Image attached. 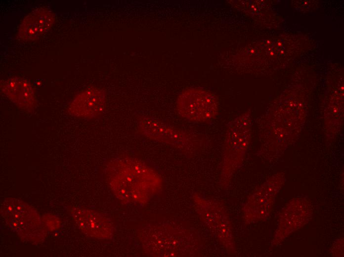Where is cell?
I'll return each mask as SVG.
<instances>
[{
	"label": "cell",
	"mask_w": 344,
	"mask_h": 257,
	"mask_svg": "<svg viewBox=\"0 0 344 257\" xmlns=\"http://www.w3.org/2000/svg\"><path fill=\"white\" fill-rule=\"evenodd\" d=\"M105 173L111 189L125 204H145L163 188L162 178L157 171L132 157L122 156L111 160Z\"/></svg>",
	"instance_id": "cell-1"
},
{
	"label": "cell",
	"mask_w": 344,
	"mask_h": 257,
	"mask_svg": "<svg viewBox=\"0 0 344 257\" xmlns=\"http://www.w3.org/2000/svg\"><path fill=\"white\" fill-rule=\"evenodd\" d=\"M138 237L146 254L151 257H198L202 243L194 229L174 223L144 225Z\"/></svg>",
	"instance_id": "cell-2"
},
{
	"label": "cell",
	"mask_w": 344,
	"mask_h": 257,
	"mask_svg": "<svg viewBox=\"0 0 344 257\" xmlns=\"http://www.w3.org/2000/svg\"><path fill=\"white\" fill-rule=\"evenodd\" d=\"M0 213L9 229L21 239L38 243L45 238L46 230L40 214L25 202L5 198L1 203Z\"/></svg>",
	"instance_id": "cell-3"
},
{
	"label": "cell",
	"mask_w": 344,
	"mask_h": 257,
	"mask_svg": "<svg viewBox=\"0 0 344 257\" xmlns=\"http://www.w3.org/2000/svg\"><path fill=\"white\" fill-rule=\"evenodd\" d=\"M250 121L245 116L228 125L223 147L219 184L226 188L241 166L250 141Z\"/></svg>",
	"instance_id": "cell-4"
},
{
	"label": "cell",
	"mask_w": 344,
	"mask_h": 257,
	"mask_svg": "<svg viewBox=\"0 0 344 257\" xmlns=\"http://www.w3.org/2000/svg\"><path fill=\"white\" fill-rule=\"evenodd\" d=\"M194 209L203 224L210 230L229 254L235 252L232 224L224 206L219 202L194 193L192 196Z\"/></svg>",
	"instance_id": "cell-5"
},
{
	"label": "cell",
	"mask_w": 344,
	"mask_h": 257,
	"mask_svg": "<svg viewBox=\"0 0 344 257\" xmlns=\"http://www.w3.org/2000/svg\"><path fill=\"white\" fill-rule=\"evenodd\" d=\"M137 127L139 131L147 138L187 153L198 151L205 144L202 137L150 117L140 118Z\"/></svg>",
	"instance_id": "cell-6"
},
{
	"label": "cell",
	"mask_w": 344,
	"mask_h": 257,
	"mask_svg": "<svg viewBox=\"0 0 344 257\" xmlns=\"http://www.w3.org/2000/svg\"><path fill=\"white\" fill-rule=\"evenodd\" d=\"M176 108L183 119L191 123L207 124L216 117L218 102L210 91L199 87H190L178 95Z\"/></svg>",
	"instance_id": "cell-7"
},
{
	"label": "cell",
	"mask_w": 344,
	"mask_h": 257,
	"mask_svg": "<svg viewBox=\"0 0 344 257\" xmlns=\"http://www.w3.org/2000/svg\"><path fill=\"white\" fill-rule=\"evenodd\" d=\"M312 213L310 203L302 198L290 201L282 211L272 244L276 245L305 224Z\"/></svg>",
	"instance_id": "cell-8"
},
{
	"label": "cell",
	"mask_w": 344,
	"mask_h": 257,
	"mask_svg": "<svg viewBox=\"0 0 344 257\" xmlns=\"http://www.w3.org/2000/svg\"><path fill=\"white\" fill-rule=\"evenodd\" d=\"M281 186V184L269 180L250 195L242 209L246 223L262 221L268 217Z\"/></svg>",
	"instance_id": "cell-9"
},
{
	"label": "cell",
	"mask_w": 344,
	"mask_h": 257,
	"mask_svg": "<svg viewBox=\"0 0 344 257\" xmlns=\"http://www.w3.org/2000/svg\"><path fill=\"white\" fill-rule=\"evenodd\" d=\"M70 213L78 228L86 235L98 239H110L114 228L111 220L94 210L73 207Z\"/></svg>",
	"instance_id": "cell-10"
},
{
	"label": "cell",
	"mask_w": 344,
	"mask_h": 257,
	"mask_svg": "<svg viewBox=\"0 0 344 257\" xmlns=\"http://www.w3.org/2000/svg\"><path fill=\"white\" fill-rule=\"evenodd\" d=\"M106 102V92L104 89L89 87L78 93L69 103L67 109L76 118L92 120L102 114Z\"/></svg>",
	"instance_id": "cell-11"
},
{
	"label": "cell",
	"mask_w": 344,
	"mask_h": 257,
	"mask_svg": "<svg viewBox=\"0 0 344 257\" xmlns=\"http://www.w3.org/2000/svg\"><path fill=\"white\" fill-rule=\"evenodd\" d=\"M55 21V15L46 7H38L26 16L20 23L17 37L24 41H35L50 30Z\"/></svg>",
	"instance_id": "cell-12"
},
{
	"label": "cell",
	"mask_w": 344,
	"mask_h": 257,
	"mask_svg": "<svg viewBox=\"0 0 344 257\" xmlns=\"http://www.w3.org/2000/svg\"><path fill=\"white\" fill-rule=\"evenodd\" d=\"M1 91L17 107L31 111L36 106L37 101L35 90L27 80L12 77L0 82Z\"/></svg>",
	"instance_id": "cell-13"
},
{
	"label": "cell",
	"mask_w": 344,
	"mask_h": 257,
	"mask_svg": "<svg viewBox=\"0 0 344 257\" xmlns=\"http://www.w3.org/2000/svg\"><path fill=\"white\" fill-rule=\"evenodd\" d=\"M42 222L45 230L49 231L55 230L60 226L59 219L54 215L45 214L43 216Z\"/></svg>",
	"instance_id": "cell-14"
},
{
	"label": "cell",
	"mask_w": 344,
	"mask_h": 257,
	"mask_svg": "<svg viewBox=\"0 0 344 257\" xmlns=\"http://www.w3.org/2000/svg\"><path fill=\"white\" fill-rule=\"evenodd\" d=\"M270 54H271V55H273V52H271Z\"/></svg>",
	"instance_id": "cell-15"
}]
</instances>
